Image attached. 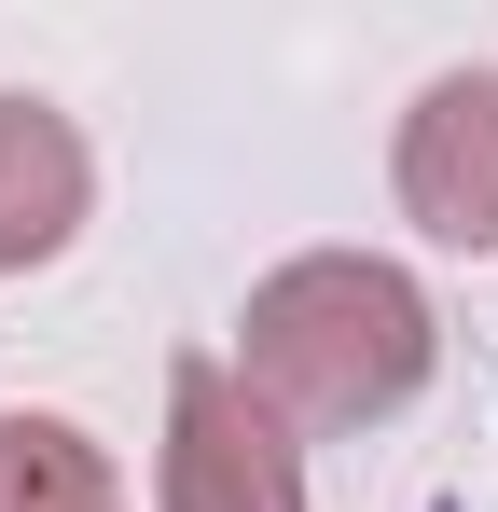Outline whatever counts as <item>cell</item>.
I'll list each match as a JSON object with an SVG mask.
<instances>
[{
    "label": "cell",
    "mask_w": 498,
    "mask_h": 512,
    "mask_svg": "<svg viewBox=\"0 0 498 512\" xmlns=\"http://www.w3.org/2000/svg\"><path fill=\"white\" fill-rule=\"evenodd\" d=\"M429 360H443V319H429V291L402 263H374V250L277 263L236 319V388L277 429H374L429 388Z\"/></svg>",
    "instance_id": "6da1fadb"
},
{
    "label": "cell",
    "mask_w": 498,
    "mask_h": 512,
    "mask_svg": "<svg viewBox=\"0 0 498 512\" xmlns=\"http://www.w3.org/2000/svg\"><path fill=\"white\" fill-rule=\"evenodd\" d=\"M0 512H125L97 429L70 416H0Z\"/></svg>",
    "instance_id": "5b68a950"
},
{
    "label": "cell",
    "mask_w": 498,
    "mask_h": 512,
    "mask_svg": "<svg viewBox=\"0 0 498 512\" xmlns=\"http://www.w3.org/2000/svg\"><path fill=\"white\" fill-rule=\"evenodd\" d=\"M83 125L70 111H42V97H0V277H28V263H56L83 236Z\"/></svg>",
    "instance_id": "277c9868"
},
{
    "label": "cell",
    "mask_w": 498,
    "mask_h": 512,
    "mask_svg": "<svg viewBox=\"0 0 498 512\" xmlns=\"http://www.w3.org/2000/svg\"><path fill=\"white\" fill-rule=\"evenodd\" d=\"M402 208L443 250H498V70H443L402 111Z\"/></svg>",
    "instance_id": "3957f363"
},
{
    "label": "cell",
    "mask_w": 498,
    "mask_h": 512,
    "mask_svg": "<svg viewBox=\"0 0 498 512\" xmlns=\"http://www.w3.org/2000/svg\"><path fill=\"white\" fill-rule=\"evenodd\" d=\"M153 512H305V443L236 388V360H180L166 374Z\"/></svg>",
    "instance_id": "7a4b0ae2"
}]
</instances>
